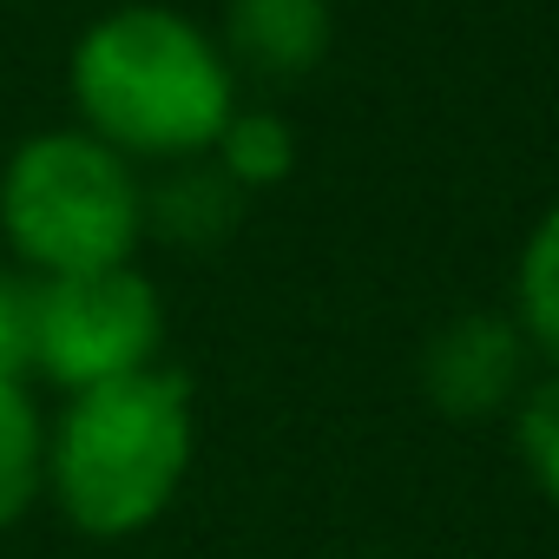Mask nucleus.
<instances>
[{"label":"nucleus","instance_id":"f257e3e1","mask_svg":"<svg viewBox=\"0 0 559 559\" xmlns=\"http://www.w3.org/2000/svg\"><path fill=\"white\" fill-rule=\"evenodd\" d=\"M80 132L112 145L119 158H211L217 132L237 112V73L224 47L178 8H112L99 14L73 60Z\"/></svg>","mask_w":559,"mask_h":559},{"label":"nucleus","instance_id":"f03ea898","mask_svg":"<svg viewBox=\"0 0 559 559\" xmlns=\"http://www.w3.org/2000/svg\"><path fill=\"white\" fill-rule=\"evenodd\" d=\"M191 454V382L152 362L67 395L60 421L47 428V493L86 539H132L178 500Z\"/></svg>","mask_w":559,"mask_h":559},{"label":"nucleus","instance_id":"7ed1b4c3","mask_svg":"<svg viewBox=\"0 0 559 559\" xmlns=\"http://www.w3.org/2000/svg\"><path fill=\"white\" fill-rule=\"evenodd\" d=\"M0 237L34 276L119 270L145 237V185L80 126L34 132L0 165Z\"/></svg>","mask_w":559,"mask_h":559},{"label":"nucleus","instance_id":"20e7f679","mask_svg":"<svg viewBox=\"0 0 559 559\" xmlns=\"http://www.w3.org/2000/svg\"><path fill=\"white\" fill-rule=\"evenodd\" d=\"M165 304L139 263L86 276H34L27 304V369L80 395L158 362Z\"/></svg>","mask_w":559,"mask_h":559},{"label":"nucleus","instance_id":"39448f33","mask_svg":"<svg viewBox=\"0 0 559 559\" xmlns=\"http://www.w3.org/2000/svg\"><path fill=\"white\" fill-rule=\"evenodd\" d=\"M526 336L500 310H467L441 323L421 349V395L454 421H487L526 395Z\"/></svg>","mask_w":559,"mask_h":559},{"label":"nucleus","instance_id":"423d86ee","mask_svg":"<svg viewBox=\"0 0 559 559\" xmlns=\"http://www.w3.org/2000/svg\"><path fill=\"white\" fill-rule=\"evenodd\" d=\"M336 34L330 0H230L224 8V60L230 73H257V80H304L310 67H323Z\"/></svg>","mask_w":559,"mask_h":559},{"label":"nucleus","instance_id":"0eeeda50","mask_svg":"<svg viewBox=\"0 0 559 559\" xmlns=\"http://www.w3.org/2000/svg\"><path fill=\"white\" fill-rule=\"evenodd\" d=\"M243 217V191L211 165V158H185V165H165V185L145 191V230L185 243V250H204V243H224Z\"/></svg>","mask_w":559,"mask_h":559},{"label":"nucleus","instance_id":"6e6552de","mask_svg":"<svg viewBox=\"0 0 559 559\" xmlns=\"http://www.w3.org/2000/svg\"><path fill=\"white\" fill-rule=\"evenodd\" d=\"M47 493V415L27 376H0V526Z\"/></svg>","mask_w":559,"mask_h":559},{"label":"nucleus","instance_id":"1a4fd4ad","mask_svg":"<svg viewBox=\"0 0 559 559\" xmlns=\"http://www.w3.org/2000/svg\"><path fill=\"white\" fill-rule=\"evenodd\" d=\"M513 323H520L526 349L559 369V204L520 243V263H513Z\"/></svg>","mask_w":559,"mask_h":559},{"label":"nucleus","instance_id":"9d476101","mask_svg":"<svg viewBox=\"0 0 559 559\" xmlns=\"http://www.w3.org/2000/svg\"><path fill=\"white\" fill-rule=\"evenodd\" d=\"M211 165L250 198V191H270V185H284L297 171V132L284 112H230V126L217 132L211 145Z\"/></svg>","mask_w":559,"mask_h":559},{"label":"nucleus","instance_id":"9b49d317","mask_svg":"<svg viewBox=\"0 0 559 559\" xmlns=\"http://www.w3.org/2000/svg\"><path fill=\"white\" fill-rule=\"evenodd\" d=\"M513 454L526 467V480L559 500V369L526 382V395L513 402Z\"/></svg>","mask_w":559,"mask_h":559},{"label":"nucleus","instance_id":"f8f14e48","mask_svg":"<svg viewBox=\"0 0 559 559\" xmlns=\"http://www.w3.org/2000/svg\"><path fill=\"white\" fill-rule=\"evenodd\" d=\"M27 304L34 284L0 263V376H27Z\"/></svg>","mask_w":559,"mask_h":559},{"label":"nucleus","instance_id":"ddd939ff","mask_svg":"<svg viewBox=\"0 0 559 559\" xmlns=\"http://www.w3.org/2000/svg\"><path fill=\"white\" fill-rule=\"evenodd\" d=\"M369 559H389V552H369Z\"/></svg>","mask_w":559,"mask_h":559}]
</instances>
